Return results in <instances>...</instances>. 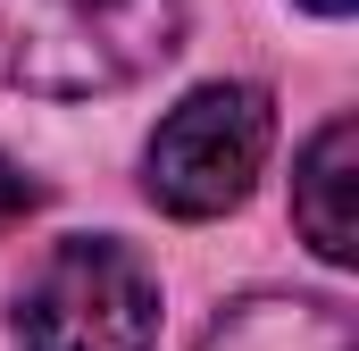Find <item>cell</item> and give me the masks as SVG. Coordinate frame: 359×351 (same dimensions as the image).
<instances>
[{
	"instance_id": "6da1fadb",
	"label": "cell",
	"mask_w": 359,
	"mask_h": 351,
	"mask_svg": "<svg viewBox=\"0 0 359 351\" xmlns=\"http://www.w3.org/2000/svg\"><path fill=\"white\" fill-rule=\"evenodd\" d=\"M192 0H0V84L42 100H92L159 76Z\"/></svg>"
},
{
	"instance_id": "7a4b0ae2",
	"label": "cell",
	"mask_w": 359,
	"mask_h": 351,
	"mask_svg": "<svg viewBox=\"0 0 359 351\" xmlns=\"http://www.w3.org/2000/svg\"><path fill=\"white\" fill-rule=\"evenodd\" d=\"M17 351H159V276L117 234H67L17 284Z\"/></svg>"
},
{
	"instance_id": "3957f363",
	"label": "cell",
	"mask_w": 359,
	"mask_h": 351,
	"mask_svg": "<svg viewBox=\"0 0 359 351\" xmlns=\"http://www.w3.org/2000/svg\"><path fill=\"white\" fill-rule=\"evenodd\" d=\"M268 151H276V100L243 76H217V84H192L159 117V134L142 151V192L168 218L201 226V218H226L251 201Z\"/></svg>"
},
{
	"instance_id": "277c9868",
	"label": "cell",
	"mask_w": 359,
	"mask_h": 351,
	"mask_svg": "<svg viewBox=\"0 0 359 351\" xmlns=\"http://www.w3.org/2000/svg\"><path fill=\"white\" fill-rule=\"evenodd\" d=\"M351 184H359V126L326 117L309 134V151L292 159V226L326 267H351Z\"/></svg>"
},
{
	"instance_id": "5b68a950",
	"label": "cell",
	"mask_w": 359,
	"mask_h": 351,
	"mask_svg": "<svg viewBox=\"0 0 359 351\" xmlns=\"http://www.w3.org/2000/svg\"><path fill=\"white\" fill-rule=\"evenodd\" d=\"M192 351H359L351 318L334 301H309V293H251L234 301Z\"/></svg>"
},
{
	"instance_id": "8992f818",
	"label": "cell",
	"mask_w": 359,
	"mask_h": 351,
	"mask_svg": "<svg viewBox=\"0 0 359 351\" xmlns=\"http://www.w3.org/2000/svg\"><path fill=\"white\" fill-rule=\"evenodd\" d=\"M34 209H42V184L17 168V159H0V234H17Z\"/></svg>"
},
{
	"instance_id": "52a82bcc",
	"label": "cell",
	"mask_w": 359,
	"mask_h": 351,
	"mask_svg": "<svg viewBox=\"0 0 359 351\" xmlns=\"http://www.w3.org/2000/svg\"><path fill=\"white\" fill-rule=\"evenodd\" d=\"M301 8H309V17H351L359 0H301Z\"/></svg>"
}]
</instances>
